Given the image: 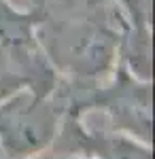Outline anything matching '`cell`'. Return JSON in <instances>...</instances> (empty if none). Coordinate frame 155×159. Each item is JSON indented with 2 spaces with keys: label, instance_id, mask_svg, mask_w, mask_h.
I'll return each instance as SVG.
<instances>
[{
  "label": "cell",
  "instance_id": "cell-1",
  "mask_svg": "<svg viewBox=\"0 0 155 159\" xmlns=\"http://www.w3.org/2000/svg\"><path fill=\"white\" fill-rule=\"evenodd\" d=\"M0 70H2V57H0Z\"/></svg>",
  "mask_w": 155,
  "mask_h": 159
}]
</instances>
